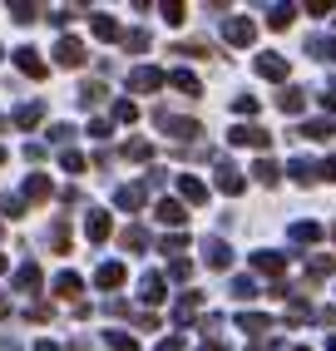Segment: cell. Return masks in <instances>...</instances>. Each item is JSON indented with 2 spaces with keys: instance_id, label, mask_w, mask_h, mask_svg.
I'll use <instances>...</instances> for the list:
<instances>
[{
  "instance_id": "obj_1",
  "label": "cell",
  "mask_w": 336,
  "mask_h": 351,
  "mask_svg": "<svg viewBox=\"0 0 336 351\" xmlns=\"http://www.w3.org/2000/svg\"><path fill=\"white\" fill-rule=\"evenodd\" d=\"M223 40H228V45H237V50H248V45L257 40V25H252L248 15H232L228 25H223Z\"/></svg>"
},
{
  "instance_id": "obj_2",
  "label": "cell",
  "mask_w": 336,
  "mask_h": 351,
  "mask_svg": "<svg viewBox=\"0 0 336 351\" xmlns=\"http://www.w3.org/2000/svg\"><path fill=\"white\" fill-rule=\"evenodd\" d=\"M163 69H149V64H143V69H134V75H129V89H134V95H154V89H163Z\"/></svg>"
},
{
  "instance_id": "obj_3",
  "label": "cell",
  "mask_w": 336,
  "mask_h": 351,
  "mask_svg": "<svg viewBox=\"0 0 336 351\" xmlns=\"http://www.w3.org/2000/svg\"><path fill=\"white\" fill-rule=\"evenodd\" d=\"M228 144H243V149H267V129H257V124H237V129H228Z\"/></svg>"
},
{
  "instance_id": "obj_4",
  "label": "cell",
  "mask_w": 336,
  "mask_h": 351,
  "mask_svg": "<svg viewBox=\"0 0 336 351\" xmlns=\"http://www.w3.org/2000/svg\"><path fill=\"white\" fill-rule=\"evenodd\" d=\"M154 119H158V129H168L173 138H198V134H203V129H198L193 119H173V114H163V109L154 114Z\"/></svg>"
},
{
  "instance_id": "obj_5",
  "label": "cell",
  "mask_w": 336,
  "mask_h": 351,
  "mask_svg": "<svg viewBox=\"0 0 336 351\" xmlns=\"http://www.w3.org/2000/svg\"><path fill=\"white\" fill-rule=\"evenodd\" d=\"M55 60H60L64 69H75V64H84V45H80L75 35H64V40L55 45Z\"/></svg>"
},
{
  "instance_id": "obj_6",
  "label": "cell",
  "mask_w": 336,
  "mask_h": 351,
  "mask_svg": "<svg viewBox=\"0 0 336 351\" xmlns=\"http://www.w3.org/2000/svg\"><path fill=\"white\" fill-rule=\"evenodd\" d=\"M287 238H292L297 247H311V243H322V223H292Z\"/></svg>"
},
{
  "instance_id": "obj_7",
  "label": "cell",
  "mask_w": 336,
  "mask_h": 351,
  "mask_svg": "<svg viewBox=\"0 0 336 351\" xmlns=\"http://www.w3.org/2000/svg\"><path fill=\"white\" fill-rule=\"evenodd\" d=\"M218 189H223L228 198H237V193H243V189H248V183H243V173H237V169H232V163H218Z\"/></svg>"
},
{
  "instance_id": "obj_8",
  "label": "cell",
  "mask_w": 336,
  "mask_h": 351,
  "mask_svg": "<svg viewBox=\"0 0 336 351\" xmlns=\"http://www.w3.org/2000/svg\"><path fill=\"white\" fill-rule=\"evenodd\" d=\"M158 223H168V228H183V223H188L183 203H178V198H163V203H158Z\"/></svg>"
},
{
  "instance_id": "obj_9",
  "label": "cell",
  "mask_w": 336,
  "mask_h": 351,
  "mask_svg": "<svg viewBox=\"0 0 336 351\" xmlns=\"http://www.w3.org/2000/svg\"><path fill=\"white\" fill-rule=\"evenodd\" d=\"M203 257H208V267H228V263H232V252H228L223 238H208V243H203Z\"/></svg>"
},
{
  "instance_id": "obj_10",
  "label": "cell",
  "mask_w": 336,
  "mask_h": 351,
  "mask_svg": "<svg viewBox=\"0 0 336 351\" xmlns=\"http://www.w3.org/2000/svg\"><path fill=\"white\" fill-rule=\"evenodd\" d=\"M15 64H20V69H25V75H30V80H45V60H40V55L30 50V45H25V50H15Z\"/></svg>"
},
{
  "instance_id": "obj_11",
  "label": "cell",
  "mask_w": 336,
  "mask_h": 351,
  "mask_svg": "<svg viewBox=\"0 0 336 351\" xmlns=\"http://www.w3.org/2000/svg\"><path fill=\"white\" fill-rule=\"evenodd\" d=\"M94 282H99L104 292H109V287H124V263H104L99 272H94Z\"/></svg>"
},
{
  "instance_id": "obj_12",
  "label": "cell",
  "mask_w": 336,
  "mask_h": 351,
  "mask_svg": "<svg viewBox=\"0 0 336 351\" xmlns=\"http://www.w3.org/2000/svg\"><path fill=\"white\" fill-rule=\"evenodd\" d=\"M257 75H262V80H287V60H282V55H262V60H257Z\"/></svg>"
},
{
  "instance_id": "obj_13",
  "label": "cell",
  "mask_w": 336,
  "mask_h": 351,
  "mask_svg": "<svg viewBox=\"0 0 336 351\" xmlns=\"http://www.w3.org/2000/svg\"><path fill=\"white\" fill-rule=\"evenodd\" d=\"M252 267L267 272V277H277V272L287 267V257H282V252H252Z\"/></svg>"
},
{
  "instance_id": "obj_14",
  "label": "cell",
  "mask_w": 336,
  "mask_h": 351,
  "mask_svg": "<svg viewBox=\"0 0 336 351\" xmlns=\"http://www.w3.org/2000/svg\"><path fill=\"white\" fill-rule=\"evenodd\" d=\"M277 109H282V114H302V109H307V95H302V89H292V84H287L282 95H277Z\"/></svg>"
},
{
  "instance_id": "obj_15",
  "label": "cell",
  "mask_w": 336,
  "mask_h": 351,
  "mask_svg": "<svg viewBox=\"0 0 336 351\" xmlns=\"http://www.w3.org/2000/svg\"><path fill=\"white\" fill-rule=\"evenodd\" d=\"M307 50L317 55V60H331V64H336V35H311Z\"/></svg>"
},
{
  "instance_id": "obj_16",
  "label": "cell",
  "mask_w": 336,
  "mask_h": 351,
  "mask_svg": "<svg viewBox=\"0 0 336 351\" xmlns=\"http://www.w3.org/2000/svg\"><path fill=\"white\" fill-rule=\"evenodd\" d=\"M287 173H292L297 183H317L322 178V169H317V163H307V158H292V163H287Z\"/></svg>"
},
{
  "instance_id": "obj_17",
  "label": "cell",
  "mask_w": 336,
  "mask_h": 351,
  "mask_svg": "<svg viewBox=\"0 0 336 351\" xmlns=\"http://www.w3.org/2000/svg\"><path fill=\"white\" fill-rule=\"evenodd\" d=\"M178 193H183L188 203H208V189H203L193 173H183V178H178Z\"/></svg>"
},
{
  "instance_id": "obj_18",
  "label": "cell",
  "mask_w": 336,
  "mask_h": 351,
  "mask_svg": "<svg viewBox=\"0 0 336 351\" xmlns=\"http://www.w3.org/2000/svg\"><path fill=\"white\" fill-rule=\"evenodd\" d=\"M139 297H143V302H163V297H168V292H163V277H158V272H149V277L139 282Z\"/></svg>"
},
{
  "instance_id": "obj_19",
  "label": "cell",
  "mask_w": 336,
  "mask_h": 351,
  "mask_svg": "<svg viewBox=\"0 0 336 351\" xmlns=\"http://www.w3.org/2000/svg\"><path fill=\"white\" fill-rule=\"evenodd\" d=\"M297 134L311 138V144H326V138H331V119H311V124H302Z\"/></svg>"
},
{
  "instance_id": "obj_20",
  "label": "cell",
  "mask_w": 336,
  "mask_h": 351,
  "mask_svg": "<svg viewBox=\"0 0 336 351\" xmlns=\"http://www.w3.org/2000/svg\"><path fill=\"white\" fill-rule=\"evenodd\" d=\"M168 84H173V89H183V95H203L198 75H188V69H173V75H168Z\"/></svg>"
},
{
  "instance_id": "obj_21",
  "label": "cell",
  "mask_w": 336,
  "mask_h": 351,
  "mask_svg": "<svg viewBox=\"0 0 336 351\" xmlns=\"http://www.w3.org/2000/svg\"><path fill=\"white\" fill-rule=\"evenodd\" d=\"M40 119H45V104H20V109H15V124H20V129H35Z\"/></svg>"
},
{
  "instance_id": "obj_22",
  "label": "cell",
  "mask_w": 336,
  "mask_h": 351,
  "mask_svg": "<svg viewBox=\"0 0 336 351\" xmlns=\"http://www.w3.org/2000/svg\"><path fill=\"white\" fill-rule=\"evenodd\" d=\"M252 178H257V183H267V189H272V183L282 178V169H277L272 158H257V163H252Z\"/></svg>"
},
{
  "instance_id": "obj_23",
  "label": "cell",
  "mask_w": 336,
  "mask_h": 351,
  "mask_svg": "<svg viewBox=\"0 0 336 351\" xmlns=\"http://www.w3.org/2000/svg\"><path fill=\"white\" fill-rule=\"evenodd\" d=\"M84 232H89V243H104V238H109V213H89Z\"/></svg>"
},
{
  "instance_id": "obj_24",
  "label": "cell",
  "mask_w": 336,
  "mask_h": 351,
  "mask_svg": "<svg viewBox=\"0 0 336 351\" xmlns=\"http://www.w3.org/2000/svg\"><path fill=\"white\" fill-rule=\"evenodd\" d=\"M15 287H20V292H35V287H40V267H35V263H25V267L15 272Z\"/></svg>"
},
{
  "instance_id": "obj_25",
  "label": "cell",
  "mask_w": 336,
  "mask_h": 351,
  "mask_svg": "<svg viewBox=\"0 0 336 351\" xmlns=\"http://www.w3.org/2000/svg\"><path fill=\"white\" fill-rule=\"evenodd\" d=\"M25 198H30V203H45V198H50V178L35 173V178L25 183Z\"/></svg>"
},
{
  "instance_id": "obj_26",
  "label": "cell",
  "mask_w": 336,
  "mask_h": 351,
  "mask_svg": "<svg viewBox=\"0 0 336 351\" xmlns=\"http://www.w3.org/2000/svg\"><path fill=\"white\" fill-rule=\"evenodd\" d=\"M237 326H243V332H272V322L262 317V312H243V317H237Z\"/></svg>"
},
{
  "instance_id": "obj_27",
  "label": "cell",
  "mask_w": 336,
  "mask_h": 351,
  "mask_svg": "<svg viewBox=\"0 0 336 351\" xmlns=\"http://www.w3.org/2000/svg\"><path fill=\"white\" fill-rule=\"evenodd\" d=\"M80 287H84V282H80L75 272H60V277H55V292H60V297H80Z\"/></svg>"
},
{
  "instance_id": "obj_28",
  "label": "cell",
  "mask_w": 336,
  "mask_h": 351,
  "mask_svg": "<svg viewBox=\"0 0 336 351\" xmlns=\"http://www.w3.org/2000/svg\"><path fill=\"white\" fill-rule=\"evenodd\" d=\"M292 15H297L292 5H272V10H267V25H272V30H287V25H292Z\"/></svg>"
},
{
  "instance_id": "obj_29",
  "label": "cell",
  "mask_w": 336,
  "mask_h": 351,
  "mask_svg": "<svg viewBox=\"0 0 336 351\" xmlns=\"http://www.w3.org/2000/svg\"><path fill=\"white\" fill-rule=\"evenodd\" d=\"M336 272V257H311L307 263V277H331Z\"/></svg>"
},
{
  "instance_id": "obj_30",
  "label": "cell",
  "mask_w": 336,
  "mask_h": 351,
  "mask_svg": "<svg viewBox=\"0 0 336 351\" xmlns=\"http://www.w3.org/2000/svg\"><path fill=\"white\" fill-rule=\"evenodd\" d=\"M198 307H203V297H198V292H188V297L178 302V312H173V317H178V322H188V317H193Z\"/></svg>"
},
{
  "instance_id": "obj_31",
  "label": "cell",
  "mask_w": 336,
  "mask_h": 351,
  "mask_svg": "<svg viewBox=\"0 0 336 351\" xmlns=\"http://www.w3.org/2000/svg\"><path fill=\"white\" fill-rule=\"evenodd\" d=\"M94 35H99V40H119V25L109 15H94Z\"/></svg>"
},
{
  "instance_id": "obj_32",
  "label": "cell",
  "mask_w": 336,
  "mask_h": 351,
  "mask_svg": "<svg viewBox=\"0 0 336 351\" xmlns=\"http://www.w3.org/2000/svg\"><path fill=\"white\" fill-rule=\"evenodd\" d=\"M114 203H119V208H139V203H143V189H119Z\"/></svg>"
},
{
  "instance_id": "obj_33",
  "label": "cell",
  "mask_w": 336,
  "mask_h": 351,
  "mask_svg": "<svg viewBox=\"0 0 336 351\" xmlns=\"http://www.w3.org/2000/svg\"><path fill=\"white\" fill-rule=\"evenodd\" d=\"M104 341H109V346H114V351H139V341H134V337H129V332H109V337H104Z\"/></svg>"
},
{
  "instance_id": "obj_34",
  "label": "cell",
  "mask_w": 336,
  "mask_h": 351,
  "mask_svg": "<svg viewBox=\"0 0 336 351\" xmlns=\"http://www.w3.org/2000/svg\"><path fill=\"white\" fill-rule=\"evenodd\" d=\"M99 99H104V84H99V80H89V84L80 89V104H99Z\"/></svg>"
},
{
  "instance_id": "obj_35",
  "label": "cell",
  "mask_w": 336,
  "mask_h": 351,
  "mask_svg": "<svg viewBox=\"0 0 336 351\" xmlns=\"http://www.w3.org/2000/svg\"><path fill=\"white\" fill-rule=\"evenodd\" d=\"M119 243H124V247H143V243H149V232H143V228H124V238H119Z\"/></svg>"
},
{
  "instance_id": "obj_36",
  "label": "cell",
  "mask_w": 336,
  "mask_h": 351,
  "mask_svg": "<svg viewBox=\"0 0 336 351\" xmlns=\"http://www.w3.org/2000/svg\"><path fill=\"white\" fill-rule=\"evenodd\" d=\"M50 247H55V252H64V247H69V228H64V223H55V228H50Z\"/></svg>"
},
{
  "instance_id": "obj_37",
  "label": "cell",
  "mask_w": 336,
  "mask_h": 351,
  "mask_svg": "<svg viewBox=\"0 0 336 351\" xmlns=\"http://www.w3.org/2000/svg\"><path fill=\"white\" fill-rule=\"evenodd\" d=\"M232 297H257V282H252V277H237V282H232Z\"/></svg>"
},
{
  "instance_id": "obj_38",
  "label": "cell",
  "mask_w": 336,
  "mask_h": 351,
  "mask_svg": "<svg viewBox=\"0 0 336 351\" xmlns=\"http://www.w3.org/2000/svg\"><path fill=\"white\" fill-rule=\"evenodd\" d=\"M124 45H129V50H149V35H143V30H129Z\"/></svg>"
},
{
  "instance_id": "obj_39",
  "label": "cell",
  "mask_w": 336,
  "mask_h": 351,
  "mask_svg": "<svg viewBox=\"0 0 336 351\" xmlns=\"http://www.w3.org/2000/svg\"><path fill=\"white\" fill-rule=\"evenodd\" d=\"M124 158H149V144H143V138H134V144H124Z\"/></svg>"
},
{
  "instance_id": "obj_40",
  "label": "cell",
  "mask_w": 336,
  "mask_h": 351,
  "mask_svg": "<svg viewBox=\"0 0 336 351\" xmlns=\"http://www.w3.org/2000/svg\"><path fill=\"white\" fill-rule=\"evenodd\" d=\"M232 109H237V114H257V99H252V95H237Z\"/></svg>"
},
{
  "instance_id": "obj_41",
  "label": "cell",
  "mask_w": 336,
  "mask_h": 351,
  "mask_svg": "<svg viewBox=\"0 0 336 351\" xmlns=\"http://www.w3.org/2000/svg\"><path fill=\"white\" fill-rule=\"evenodd\" d=\"M134 114H139V109H134L129 99H124V104H114V119H124V124H134Z\"/></svg>"
},
{
  "instance_id": "obj_42",
  "label": "cell",
  "mask_w": 336,
  "mask_h": 351,
  "mask_svg": "<svg viewBox=\"0 0 336 351\" xmlns=\"http://www.w3.org/2000/svg\"><path fill=\"white\" fill-rule=\"evenodd\" d=\"M188 247V238H183V232H173V238H163V252H183Z\"/></svg>"
},
{
  "instance_id": "obj_43",
  "label": "cell",
  "mask_w": 336,
  "mask_h": 351,
  "mask_svg": "<svg viewBox=\"0 0 336 351\" xmlns=\"http://www.w3.org/2000/svg\"><path fill=\"white\" fill-rule=\"evenodd\" d=\"M35 15H40L35 5H10V20H35Z\"/></svg>"
},
{
  "instance_id": "obj_44",
  "label": "cell",
  "mask_w": 336,
  "mask_h": 351,
  "mask_svg": "<svg viewBox=\"0 0 336 351\" xmlns=\"http://www.w3.org/2000/svg\"><path fill=\"white\" fill-rule=\"evenodd\" d=\"M64 169H69V173H80V169H84V154L69 149V154H64Z\"/></svg>"
},
{
  "instance_id": "obj_45",
  "label": "cell",
  "mask_w": 336,
  "mask_h": 351,
  "mask_svg": "<svg viewBox=\"0 0 336 351\" xmlns=\"http://www.w3.org/2000/svg\"><path fill=\"white\" fill-rule=\"evenodd\" d=\"M163 20L168 25H183V5H163Z\"/></svg>"
},
{
  "instance_id": "obj_46",
  "label": "cell",
  "mask_w": 336,
  "mask_h": 351,
  "mask_svg": "<svg viewBox=\"0 0 336 351\" xmlns=\"http://www.w3.org/2000/svg\"><path fill=\"white\" fill-rule=\"evenodd\" d=\"M168 272H173V277H178V282H183V277H188V272H193V267H188V257H173V267H168Z\"/></svg>"
},
{
  "instance_id": "obj_47",
  "label": "cell",
  "mask_w": 336,
  "mask_h": 351,
  "mask_svg": "<svg viewBox=\"0 0 336 351\" xmlns=\"http://www.w3.org/2000/svg\"><path fill=\"white\" fill-rule=\"evenodd\" d=\"M277 346H282L277 337H257V341H252V351H277Z\"/></svg>"
},
{
  "instance_id": "obj_48",
  "label": "cell",
  "mask_w": 336,
  "mask_h": 351,
  "mask_svg": "<svg viewBox=\"0 0 336 351\" xmlns=\"http://www.w3.org/2000/svg\"><path fill=\"white\" fill-rule=\"evenodd\" d=\"M322 109H336V84H326V89H322Z\"/></svg>"
},
{
  "instance_id": "obj_49",
  "label": "cell",
  "mask_w": 336,
  "mask_h": 351,
  "mask_svg": "<svg viewBox=\"0 0 336 351\" xmlns=\"http://www.w3.org/2000/svg\"><path fill=\"white\" fill-rule=\"evenodd\" d=\"M158 351H183V337H168V341H163Z\"/></svg>"
},
{
  "instance_id": "obj_50",
  "label": "cell",
  "mask_w": 336,
  "mask_h": 351,
  "mask_svg": "<svg viewBox=\"0 0 336 351\" xmlns=\"http://www.w3.org/2000/svg\"><path fill=\"white\" fill-rule=\"evenodd\" d=\"M322 178H336V154H331V158L322 163Z\"/></svg>"
},
{
  "instance_id": "obj_51",
  "label": "cell",
  "mask_w": 336,
  "mask_h": 351,
  "mask_svg": "<svg viewBox=\"0 0 336 351\" xmlns=\"http://www.w3.org/2000/svg\"><path fill=\"white\" fill-rule=\"evenodd\" d=\"M203 351H228V346H223V341H208V346H203Z\"/></svg>"
},
{
  "instance_id": "obj_52",
  "label": "cell",
  "mask_w": 336,
  "mask_h": 351,
  "mask_svg": "<svg viewBox=\"0 0 336 351\" xmlns=\"http://www.w3.org/2000/svg\"><path fill=\"white\" fill-rule=\"evenodd\" d=\"M35 351H60V346H55V341H40V346H35Z\"/></svg>"
},
{
  "instance_id": "obj_53",
  "label": "cell",
  "mask_w": 336,
  "mask_h": 351,
  "mask_svg": "<svg viewBox=\"0 0 336 351\" xmlns=\"http://www.w3.org/2000/svg\"><path fill=\"white\" fill-rule=\"evenodd\" d=\"M326 351H336V337H331V341H326Z\"/></svg>"
},
{
  "instance_id": "obj_54",
  "label": "cell",
  "mask_w": 336,
  "mask_h": 351,
  "mask_svg": "<svg viewBox=\"0 0 336 351\" xmlns=\"http://www.w3.org/2000/svg\"><path fill=\"white\" fill-rule=\"evenodd\" d=\"M0 272H5V257H0Z\"/></svg>"
},
{
  "instance_id": "obj_55",
  "label": "cell",
  "mask_w": 336,
  "mask_h": 351,
  "mask_svg": "<svg viewBox=\"0 0 336 351\" xmlns=\"http://www.w3.org/2000/svg\"><path fill=\"white\" fill-rule=\"evenodd\" d=\"M0 163H5V149H0Z\"/></svg>"
},
{
  "instance_id": "obj_56",
  "label": "cell",
  "mask_w": 336,
  "mask_h": 351,
  "mask_svg": "<svg viewBox=\"0 0 336 351\" xmlns=\"http://www.w3.org/2000/svg\"><path fill=\"white\" fill-rule=\"evenodd\" d=\"M292 351H307V346H292Z\"/></svg>"
},
{
  "instance_id": "obj_57",
  "label": "cell",
  "mask_w": 336,
  "mask_h": 351,
  "mask_svg": "<svg viewBox=\"0 0 336 351\" xmlns=\"http://www.w3.org/2000/svg\"><path fill=\"white\" fill-rule=\"evenodd\" d=\"M331 238H336V228H331Z\"/></svg>"
}]
</instances>
